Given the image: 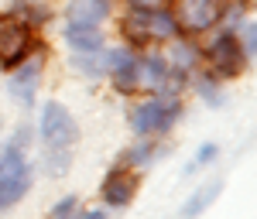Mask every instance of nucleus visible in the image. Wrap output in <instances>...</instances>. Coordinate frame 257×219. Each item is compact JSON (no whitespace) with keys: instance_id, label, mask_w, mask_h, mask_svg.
<instances>
[{"instance_id":"obj_8","label":"nucleus","mask_w":257,"mask_h":219,"mask_svg":"<svg viewBox=\"0 0 257 219\" xmlns=\"http://www.w3.org/2000/svg\"><path fill=\"white\" fill-rule=\"evenodd\" d=\"M219 11H223V0H182V21L192 31L209 28L219 18Z\"/></svg>"},{"instance_id":"obj_3","label":"nucleus","mask_w":257,"mask_h":219,"mask_svg":"<svg viewBox=\"0 0 257 219\" xmlns=\"http://www.w3.org/2000/svg\"><path fill=\"white\" fill-rule=\"evenodd\" d=\"M38 137L45 140L48 151H72L79 144L82 130L62 103H45V110L38 117Z\"/></svg>"},{"instance_id":"obj_7","label":"nucleus","mask_w":257,"mask_h":219,"mask_svg":"<svg viewBox=\"0 0 257 219\" xmlns=\"http://www.w3.org/2000/svg\"><path fill=\"white\" fill-rule=\"evenodd\" d=\"M28 35H31V24H24V21H0V62L4 65H14V62L24 59Z\"/></svg>"},{"instance_id":"obj_9","label":"nucleus","mask_w":257,"mask_h":219,"mask_svg":"<svg viewBox=\"0 0 257 219\" xmlns=\"http://www.w3.org/2000/svg\"><path fill=\"white\" fill-rule=\"evenodd\" d=\"M65 41H69V48L82 55V52H103V31H99L96 24H65Z\"/></svg>"},{"instance_id":"obj_10","label":"nucleus","mask_w":257,"mask_h":219,"mask_svg":"<svg viewBox=\"0 0 257 219\" xmlns=\"http://www.w3.org/2000/svg\"><path fill=\"white\" fill-rule=\"evenodd\" d=\"M65 18L72 24H99L110 18V0H72L65 7Z\"/></svg>"},{"instance_id":"obj_1","label":"nucleus","mask_w":257,"mask_h":219,"mask_svg":"<svg viewBox=\"0 0 257 219\" xmlns=\"http://www.w3.org/2000/svg\"><path fill=\"white\" fill-rule=\"evenodd\" d=\"M31 188V161L24 154V147L7 144L0 151V212L18 205Z\"/></svg>"},{"instance_id":"obj_6","label":"nucleus","mask_w":257,"mask_h":219,"mask_svg":"<svg viewBox=\"0 0 257 219\" xmlns=\"http://www.w3.org/2000/svg\"><path fill=\"white\" fill-rule=\"evenodd\" d=\"M134 192H138V178H134V171H131V168H113V171L103 178V188H99L103 202H106V205H113V209L131 205Z\"/></svg>"},{"instance_id":"obj_4","label":"nucleus","mask_w":257,"mask_h":219,"mask_svg":"<svg viewBox=\"0 0 257 219\" xmlns=\"http://www.w3.org/2000/svg\"><path fill=\"white\" fill-rule=\"evenodd\" d=\"M38 82H41V55L21 59V65L14 69V76L7 82V93H11L21 106H31V103H35V93H38Z\"/></svg>"},{"instance_id":"obj_18","label":"nucleus","mask_w":257,"mask_h":219,"mask_svg":"<svg viewBox=\"0 0 257 219\" xmlns=\"http://www.w3.org/2000/svg\"><path fill=\"white\" fill-rule=\"evenodd\" d=\"M216 158H219V147H216V144H202L192 164H209V161H216Z\"/></svg>"},{"instance_id":"obj_2","label":"nucleus","mask_w":257,"mask_h":219,"mask_svg":"<svg viewBox=\"0 0 257 219\" xmlns=\"http://www.w3.org/2000/svg\"><path fill=\"white\" fill-rule=\"evenodd\" d=\"M182 117V106L175 100H155L148 103H138V106H131V113H127V123H131V130L138 134V137H161V134H168L172 127H175V120Z\"/></svg>"},{"instance_id":"obj_11","label":"nucleus","mask_w":257,"mask_h":219,"mask_svg":"<svg viewBox=\"0 0 257 219\" xmlns=\"http://www.w3.org/2000/svg\"><path fill=\"white\" fill-rule=\"evenodd\" d=\"M165 82H168V59L165 55H144L141 59V86H151L161 96Z\"/></svg>"},{"instance_id":"obj_15","label":"nucleus","mask_w":257,"mask_h":219,"mask_svg":"<svg viewBox=\"0 0 257 219\" xmlns=\"http://www.w3.org/2000/svg\"><path fill=\"white\" fill-rule=\"evenodd\" d=\"M41 161H45V171L59 178V175L69 171V164H72V151H48V147H45V158Z\"/></svg>"},{"instance_id":"obj_14","label":"nucleus","mask_w":257,"mask_h":219,"mask_svg":"<svg viewBox=\"0 0 257 219\" xmlns=\"http://www.w3.org/2000/svg\"><path fill=\"white\" fill-rule=\"evenodd\" d=\"M172 62H175V69H192L199 62V48L185 38H175V45H172Z\"/></svg>"},{"instance_id":"obj_17","label":"nucleus","mask_w":257,"mask_h":219,"mask_svg":"<svg viewBox=\"0 0 257 219\" xmlns=\"http://www.w3.org/2000/svg\"><path fill=\"white\" fill-rule=\"evenodd\" d=\"M196 93L202 96V100L209 103V106H216V103H223V93H219V86L213 79H199L196 82Z\"/></svg>"},{"instance_id":"obj_19","label":"nucleus","mask_w":257,"mask_h":219,"mask_svg":"<svg viewBox=\"0 0 257 219\" xmlns=\"http://www.w3.org/2000/svg\"><path fill=\"white\" fill-rule=\"evenodd\" d=\"M76 219H110V212H106V205H96V209H82Z\"/></svg>"},{"instance_id":"obj_16","label":"nucleus","mask_w":257,"mask_h":219,"mask_svg":"<svg viewBox=\"0 0 257 219\" xmlns=\"http://www.w3.org/2000/svg\"><path fill=\"white\" fill-rule=\"evenodd\" d=\"M79 216V199L76 195H65L52 205V219H76Z\"/></svg>"},{"instance_id":"obj_12","label":"nucleus","mask_w":257,"mask_h":219,"mask_svg":"<svg viewBox=\"0 0 257 219\" xmlns=\"http://www.w3.org/2000/svg\"><path fill=\"white\" fill-rule=\"evenodd\" d=\"M161 151V137H138L134 140V147L127 151V158H123V164L127 168H144V164H151L155 161V154Z\"/></svg>"},{"instance_id":"obj_5","label":"nucleus","mask_w":257,"mask_h":219,"mask_svg":"<svg viewBox=\"0 0 257 219\" xmlns=\"http://www.w3.org/2000/svg\"><path fill=\"white\" fill-rule=\"evenodd\" d=\"M209 62H213V72L216 76H237L240 69H243V62H247V55H243V45L233 35L223 31L213 41V48H209Z\"/></svg>"},{"instance_id":"obj_20","label":"nucleus","mask_w":257,"mask_h":219,"mask_svg":"<svg viewBox=\"0 0 257 219\" xmlns=\"http://www.w3.org/2000/svg\"><path fill=\"white\" fill-rule=\"evenodd\" d=\"M134 7H158V0H131Z\"/></svg>"},{"instance_id":"obj_13","label":"nucleus","mask_w":257,"mask_h":219,"mask_svg":"<svg viewBox=\"0 0 257 219\" xmlns=\"http://www.w3.org/2000/svg\"><path fill=\"white\" fill-rule=\"evenodd\" d=\"M219 188H223V185L213 181V185H202L199 192H192V199L182 205V219H196L199 212H206V209H209V202L219 195Z\"/></svg>"}]
</instances>
